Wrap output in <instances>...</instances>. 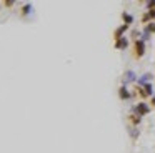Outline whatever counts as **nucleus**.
I'll list each match as a JSON object with an SVG mask.
<instances>
[{"label":"nucleus","instance_id":"2eb2a0df","mask_svg":"<svg viewBox=\"0 0 155 153\" xmlns=\"http://www.w3.org/2000/svg\"><path fill=\"white\" fill-rule=\"evenodd\" d=\"M2 5H5V7H14V5H15V2H14V0H5V2L2 3Z\"/></svg>","mask_w":155,"mask_h":153},{"label":"nucleus","instance_id":"dca6fc26","mask_svg":"<svg viewBox=\"0 0 155 153\" xmlns=\"http://www.w3.org/2000/svg\"><path fill=\"white\" fill-rule=\"evenodd\" d=\"M150 106H155V95L150 98Z\"/></svg>","mask_w":155,"mask_h":153},{"label":"nucleus","instance_id":"20e7f679","mask_svg":"<svg viewBox=\"0 0 155 153\" xmlns=\"http://www.w3.org/2000/svg\"><path fill=\"white\" fill-rule=\"evenodd\" d=\"M128 45H130V38H128V37H122V38H118V40L114 42L115 50H120V52L122 50H127Z\"/></svg>","mask_w":155,"mask_h":153},{"label":"nucleus","instance_id":"6e6552de","mask_svg":"<svg viewBox=\"0 0 155 153\" xmlns=\"http://www.w3.org/2000/svg\"><path fill=\"white\" fill-rule=\"evenodd\" d=\"M152 78H153V75H152V73H145V75H142L140 78L137 80V82H138V86H143V85H147V83H150Z\"/></svg>","mask_w":155,"mask_h":153},{"label":"nucleus","instance_id":"9b49d317","mask_svg":"<svg viewBox=\"0 0 155 153\" xmlns=\"http://www.w3.org/2000/svg\"><path fill=\"white\" fill-rule=\"evenodd\" d=\"M135 80H137V76H135V73L132 72V70H128V72L124 75V82L125 83H132V82H135Z\"/></svg>","mask_w":155,"mask_h":153},{"label":"nucleus","instance_id":"0eeeda50","mask_svg":"<svg viewBox=\"0 0 155 153\" xmlns=\"http://www.w3.org/2000/svg\"><path fill=\"white\" fill-rule=\"evenodd\" d=\"M127 118H128V125L137 126V128H138V125L142 123V118H140L138 115H135V113H130V115H128Z\"/></svg>","mask_w":155,"mask_h":153},{"label":"nucleus","instance_id":"9d476101","mask_svg":"<svg viewBox=\"0 0 155 153\" xmlns=\"http://www.w3.org/2000/svg\"><path fill=\"white\" fill-rule=\"evenodd\" d=\"M122 20H124V23L128 25V27H132V23H134V17H132L128 12H122Z\"/></svg>","mask_w":155,"mask_h":153},{"label":"nucleus","instance_id":"39448f33","mask_svg":"<svg viewBox=\"0 0 155 153\" xmlns=\"http://www.w3.org/2000/svg\"><path fill=\"white\" fill-rule=\"evenodd\" d=\"M152 22H155V10H147V12L142 13L140 23L147 25V23H152Z\"/></svg>","mask_w":155,"mask_h":153},{"label":"nucleus","instance_id":"f257e3e1","mask_svg":"<svg viewBox=\"0 0 155 153\" xmlns=\"http://www.w3.org/2000/svg\"><path fill=\"white\" fill-rule=\"evenodd\" d=\"M150 110H152L150 103H147V102H138L137 105H134L132 113H135V115H138L140 118H143V116H147L148 113H150Z\"/></svg>","mask_w":155,"mask_h":153},{"label":"nucleus","instance_id":"ddd939ff","mask_svg":"<svg viewBox=\"0 0 155 153\" xmlns=\"http://www.w3.org/2000/svg\"><path fill=\"white\" fill-rule=\"evenodd\" d=\"M128 133H130V138H132V140H137V138H138V135H140V132H138L137 126H132Z\"/></svg>","mask_w":155,"mask_h":153},{"label":"nucleus","instance_id":"4468645a","mask_svg":"<svg viewBox=\"0 0 155 153\" xmlns=\"http://www.w3.org/2000/svg\"><path fill=\"white\" fill-rule=\"evenodd\" d=\"M30 12H32V5L30 3H25L22 7V15H30Z\"/></svg>","mask_w":155,"mask_h":153},{"label":"nucleus","instance_id":"1a4fd4ad","mask_svg":"<svg viewBox=\"0 0 155 153\" xmlns=\"http://www.w3.org/2000/svg\"><path fill=\"white\" fill-rule=\"evenodd\" d=\"M142 33H147V35H153V33H155V22L143 25V28H142Z\"/></svg>","mask_w":155,"mask_h":153},{"label":"nucleus","instance_id":"7ed1b4c3","mask_svg":"<svg viewBox=\"0 0 155 153\" xmlns=\"http://www.w3.org/2000/svg\"><path fill=\"white\" fill-rule=\"evenodd\" d=\"M134 95H135V93H132L130 90H128L127 85H122L120 88H118V98L124 100V102H128V100H130Z\"/></svg>","mask_w":155,"mask_h":153},{"label":"nucleus","instance_id":"f03ea898","mask_svg":"<svg viewBox=\"0 0 155 153\" xmlns=\"http://www.w3.org/2000/svg\"><path fill=\"white\" fill-rule=\"evenodd\" d=\"M145 50H147V47H145L143 40H140V38L135 40V42H134V57H135V58L140 60L142 57L145 55Z\"/></svg>","mask_w":155,"mask_h":153},{"label":"nucleus","instance_id":"423d86ee","mask_svg":"<svg viewBox=\"0 0 155 153\" xmlns=\"http://www.w3.org/2000/svg\"><path fill=\"white\" fill-rule=\"evenodd\" d=\"M128 28H130L128 25L122 23L120 27H117V28H115V32H114V38H115V40H118V38H122V37H125V33L128 32Z\"/></svg>","mask_w":155,"mask_h":153},{"label":"nucleus","instance_id":"f8f14e48","mask_svg":"<svg viewBox=\"0 0 155 153\" xmlns=\"http://www.w3.org/2000/svg\"><path fill=\"white\" fill-rule=\"evenodd\" d=\"M135 92H137V95L142 98V102H145V98H150V96L147 95V92H145V90L142 88V86H138V85L135 86Z\"/></svg>","mask_w":155,"mask_h":153},{"label":"nucleus","instance_id":"f3484780","mask_svg":"<svg viewBox=\"0 0 155 153\" xmlns=\"http://www.w3.org/2000/svg\"><path fill=\"white\" fill-rule=\"evenodd\" d=\"M0 7H2V3H0Z\"/></svg>","mask_w":155,"mask_h":153}]
</instances>
